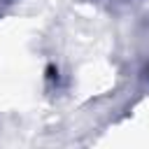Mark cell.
Masks as SVG:
<instances>
[{"label": "cell", "mask_w": 149, "mask_h": 149, "mask_svg": "<svg viewBox=\"0 0 149 149\" xmlns=\"http://www.w3.org/2000/svg\"><path fill=\"white\" fill-rule=\"evenodd\" d=\"M56 74H58V70H56L54 65H49V68H47V79H54Z\"/></svg>", "instance_id": "6da1fadb"}]
</instances>
